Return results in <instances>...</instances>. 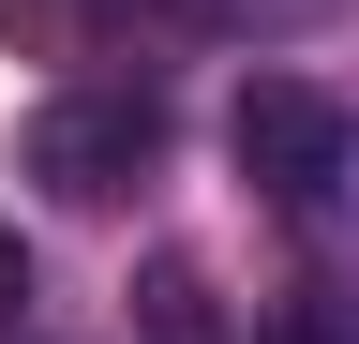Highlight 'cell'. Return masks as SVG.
I'll use <instances>...</instances> for the list:
<instances>
[{
    "instance_id": "obj_1",
    "label": "cell",
    "mask_w": 359,
    "mask_h": 344,
    "mask_svg": "<svg viewBox=\"0 0 359 344\" xmlns=\"http://www.w3.org/2000/svg\"><path fill=\"white\" fill-rule=\"evenodd\" d=\"M224 150H240V180H255L269 209H299V225H330V209L359 195V105L314 90V75H240Z\"/></svg>"
},
{
    "instance_id": "obj_2",
    "label": "cell",
    "mask_w": 359,
    "mask_h": 344,
    "mask_svg": "<svg viewBox=\"0 0 359 344\" xmlns=\"http://www.w3.org/2000/svg\"><path fill=\"white\" fill-rule=\"evenodd\" d=\"M15 165H30L60 209H105V195H135V180L165 165V90H150V75H90V90H45Z\"/></svg>"
},
{
    "instance_id": "obj_3",
    "label": "cell",
    "mask_w": 359,
    "mask_h": 344,
    "mask_svg": "<svg viewBox=\"0 0 359 344\" xmlns=\"http://www.w3.org/2000/svg\"><path fill=\"white\" fill-rule=\"evenodd\" d=\"M135 344H224V299H210L195 254H150L135 270Z\"/></svg>"
},
{
    "instance_id": "obj_4",
    "label": "cell",
    "mask_w": 359,
    "mask_h": 344,
    "mask_svg": "<svg viewBox=\"0 0 359 344\" xmlns=\"http://www.w3.org/2000/svg\"><path fill=\"white\" fill-rule=\"evenodd\" d=\"M255 344H359V299H344V284H285V299L255 315Z\"/></svg>"
},
{
    "instance_id": "obj_5",
    "label": "cell",
    "mask_w": 359,
    "mask_h": 344,
    "mask_svg": "<svg viewBox=\"0 0 359 344\" xmlns=\"http://www.w3.org/2000/svg\"><path fill=\"white\" fill-rule=\"evenodd\" d=\"M15 299H30V270H15V254H0V315H15Z\"/></svg>"
}]
</instances>
